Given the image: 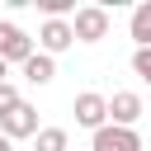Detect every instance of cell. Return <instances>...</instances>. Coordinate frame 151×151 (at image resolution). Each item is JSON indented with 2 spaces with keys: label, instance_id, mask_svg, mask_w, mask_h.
Wrapping results in <instances>:
<instances>
[{
  "label": "cell",
  "instance_id": "obj_1",
  "mask_svg": "<svg viewBox=\"0 0 151 151\" xmlns=\"http://www.w3.org/2000/svg\"><path fill=\"white\" fill-rule=\"evenodd\" d=\"M71 33H76V42H99V38H109V9H104V5H80L76 19H71Z\"/></svg>",
  "mask_w": 151,
  "mask_h": 151
},
{
  "label": "cell",
  "instance_id": "obj_2",
  "mask_svg": "<svg viewBox=\"0 0 151 151\" xmlns=\"http://www.w3.org/2000/svg\"><path fill=\"white\" fill-rule=\"evenodd\" d=\"M28 57H33V38H28L19 24L0 19V61H5V66H9V61H19V66H24Z\"/></svg>",
  "mask_w": 151,
  "mask_h": 151
},
{
  "label": "cell",
  "instance_id": "obj_3",
  "mask_svg": "<svg viewBox=\"0 0 151 151\" xmlns=\"http://www.w3.org/2000/svg\"><path fill=\"white\" fill-rule=\"evenodd\" d=\"M76 123H80V127H90V132L109 127V99H104V94H94V90L76 94Z\"/></svg>",
  "mask_w": 151,
  "mask_h": 151
},
{
  "label": "cell",
  "instance_id": "obj_4",
  "mask_svg": "<svg viewBox=\"0 0 151 151\" xmlns=\"http://www.w3.org/2000/svg\"><path fill=\"white\" fill-rule=\"evenodd\" d=\"M0 132L9 137V142H19V137H38V109L24 99V104H14L5 118H0Z\"/></svg>",
  "mask_w": 151,
  "mask_h": 151
},
{
  "label": "cell",
  "instance_id": "obj_5",
  "mask_svg": "<svg viewBox=\"0 0 151 151\" xmlns=\"http://www.w3.org/2000/svg\"><path fill=\"white\" fill-rule=\"evenodd\" d=\"M94 151H142V137H137V127H99L94 132V142H90Z\"/></svg>",
  "mask_w": 151,
  "mask_h": 151
},
{
  "label": "cell",
  "instance_id": "obj_6",
  "mask_svg": "<svg viewBox=\"0 0 151 151\" xmlns=\"http://www.w3.org/2000/svg\"><path fill=\"white\" fill-rule=\"evenodd\" d=\"M38 42H42V52H47V57L66 52V47L76 42V33H71V19H47V24L38 28Z\"/></svg>",
  "mask_w": 151,
  "mask_h": 151
},
{
  "label": "cell",
  "instance_id": "obj_7",
  "mask_svg": "<svg viewBox=\"0 0 151 151\" xmlns=\"http://www.w3.org/2000/svg\"><path fill=\"white\" fill-rule=\"evenodd\" d=\"M137 118H142V94L118 90V94L109 99V123H113V127H132Z\"/></svg>",
  "mask_w": 151,
  "mask_h": 151
},
{
  "label": "cell",
  "instance_id": "obj_8",
  "mask_svg": "<svg viewBox=\"0 0 151 151\" xmlns=\"http://www.w3.org/2000/svg\"><path fill=\"white\" fill-rule=\"evenodd\" d=\"M52 76H57V61H52L47 52H33V57L24 61V80H28V85H47Z\"/></svg>",
  "mask_w": 151,
  "mask_h": 151
},
{
  "label": "cell",
  "instance_id": "obj_9",
  "mask_svg": "<svg viewBox=\"0 0 151 151\" xmlns=\"http://www.w3.org/2000/svg\"><path fill=\"white\" fill-rule=\"evenodd\" d=\"M127 33H132V42H137V47H151V0H142V5L132 9Z\"/></svg>",
  "mask_w": 151,
  "mask_h": 151
},
{
  "label": "cell",
  "instance_id": "obj_10",
  "mask_svg": "<svg viewBox=\"0 0 151 151\" xmlns=\"http://www.w3.org/2000/svg\"><path fill=\"white\" fill-rule=\"evenodd\" d=\"M66 127H38V151H66Z\"/></svg>",
  "mask_w": 151,
  "mask_h": 151
},
{
  "label": "cell",
  "instance_id": "obj_11",
  "mask_svg": "<svg viewBox=\"0 0 151 151\" xmlns=\"http://www.w3.org/2000/svg\"><path fill=\"white\" fill-rule=\"evenodd\" d=\"M38 9H42L47 19H66V14L76 19V0H38Z\"/></svg>",
  "mask_w": 151,
  "mask_h": 151
},
{
  "label": "cell",
  "instance_id": "obj_12",
  "mask_svg": "<svg viewBox=\"0 0 151 151\" xmlns=\"http://www.w3.org/2000/svg\"><path fill=\"white\" fill-rule=\"evenodd\" d=\"M132 71L142 76V85H151V47H137L132 52Z\"/></svg>",
  "mask_w": 151,
  "mask_h": 151
},
{
  "label": "cell",
  "instance_id": "obj_13",
  "mask_svg": "<svg viewBox=\"0 0 151 151\" xmlns=\"http://www.w3.org/2000/svg\"><path fill=\"white\" fill-rule=\"evenodd\" d=\"M14 104H24V99H19V90H14L9 80H5V85H0V118H5V113H9Z\"/></svg>",
  "mask_w": 151,
  "mask_h": 151
},
{
  "label": "cell",
  "instance_id": "obj_14",
  "mask_svg": "<svg viewBox=\"0 0 151 151\" xmlns=\"http://www.w3.org/2000/svg\"><path fill=\"white\" fill-rule=\"evenodd\" d=\"M0 151H14V142H9V137H5V132H0Z\"/></svg>",
  "mask_w": 151,
  "mask_h": 151
},
{
  "label": "cell",
  "instance_id": "obj_15",
  "mask_svg": "<svg viewBox=\"0 0 151 151\" xmlns=\"http://www.w3.org/2000/svg\"><path fill=\"white\" fill-rule=\"evenodd\" d=\"M5 76H9V66H5V61H0V85H5Z\"/></svg>",
  "mask_w": 151,
  "mask_h": 151
}]
</instances>
